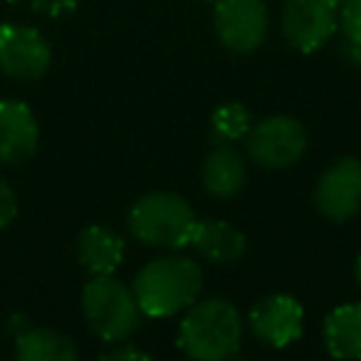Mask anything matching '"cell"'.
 <instances>
[{"instance_id":"1","label":"cell","mask_w":361,"mask_h":361,"mask_svg":"<svg viewBox=\"0 0 361 361\" xmlns=\"http://www.w3.org/2000/svg\"><path fill=\"white\" fill-rule=\"evenodd\" d=\"M134 297L141 314L173 317L188 310L203 290V270L188 257L169 255L141 267L134 280Z\"/></svg>"},{"instance_id":"2","label":"cell","mask_w":361,"mask_h":361,"mask_svg":"<svg viewBox=\"0 0 361 361\" xmlns=\"http://www.w3.org/2000/svg\"><path fill=\"white\" fill-rule=\"evenodd\" d=\"M243 339L240 312L226 300L193 302L178 326V346L196 361H223L238 354Z\"/></svg>"},{"instance_id":"3","label":"cell","mask_w":361,"mask_h":361,"mask_svg":"<svg viewBox=\"0 0 361 361\" xmlns=\"http://www.w3.org/2000/svg\"><path fill=\"white\" fill-rule=\"evenodd\" d=\"M82 312L90 329L109 344H121L139 324V302L134 290L111 275H94L82 290Z\"/></svg>"},{"instance_id":"4","label":"cell","mask_w":361,"mask_h":361,"mask_svg":"<svg viewBox=\"0 0 361 361\" xmlns=\"http://www.w3.org/2000/svg\"><path fill=\"white\" fill-rule=\"evenodd\" d=\"M196 213L186 198L176 193H149L139 198L129 213V231L151 247H183L191 243Z\"/></svg>"},{"instance_id":"5","label":"cell","mask_w":361,"mask_h":361,"mask_svg":"<svg viewBox=\"0 0 361 361\" xmlns=\"http://www.w3.org/2000/svg\"><path fill=\"white\" fill-rule=\"evenodd\" d=\"M307 149V131L292 116H267L247 131V154L262 169H287Z\"/></svg>"},{"instance_id":"6","label":"cell","mask_w":361,"mask_h":361,"mask_svg":"<svg viewBox=\"0 0 361 361\" xmlns=\"http://www.w3.org/2000/svg\"><path fill=\"white\" fill-rule=\"evenodd\" d=\"M339 30L336 0H285L282 35L295 50L317 52Z\"/></svg>"},{"instance_id":"7","label":"cell","mask_w":361,"mask_h":361,"mask_svg":"<svg viewBox=\"0 0 361 361\" xmlns=\"http://www.w3.org/2000/svg\"><path fill=\"white\" fill-rule=\"evenodd\" d=\"M216 35L228 50L252 52L267 35V11L262 0H216Z\"/></svg>"},{"instance_id":"8","label":"cell","mask_w":361,"mask_h":361,"mask_svg":"<svg viewBox=\"0 0 361 361\" xmlns=\"http://www.w3.org/2000/svg\"><path fill=\"white\" fill-rule=\"evenodd\" d=\"M52 62L47 40L27 25H0V70L16 80H40Z\"/></svg>"},{"instance_id":"9","label":"cell","mask_w":361,"mask_h":361,"mask_svg":"<svg viewBox=\"0 0 361 361\" xmlns=\"http://www.w3.org/2000/svg\"><path fill=\"white\" fill-rule=\"evenodd\" d=\"M314 203L329 221L344 223L361 211V164L339 159L322 173L314 191Z\"/></svg>"},{"instance_id":"10","label":"cell","mask_w":361,"mask_h":361,"mask_svg":"<svg viewBox=\"0 0 361 361\" xmlns=\"http://www.w3.org/2000/svg\"><path fill=\"white\" fill-rule=\"evenodd\" d=\"M302 326H305V310L290 295L262 297L250 310L252 334L275 349L295 344L302 336Z\"/></svg>"},{"instance_id":"11","label":"cell","mask_w":361,"mask_h":361,"mask_svg":"<svg viewBox=\"0 0 361 361\" xmlns=\"http://www.w3.org/2000/svg\"><path fill=\"white\" fill-rule=\"evenodd\" d=\"M40 129L25 102L0 99V164H20L37 149Z\"/></svg>"},{"instance_id":"12","label":"cell","mask_w":361,"mask_h":361,"mask_svg":"<svg viewBox=\"0 0 361 361\" xmlns=\"http://www.w3.org/2000/svg\"><path fill=\"white\" fill-rule=\"evenodd\" d=\"M188 245L196 247L198 255L206 257L208 262L231 265L245 252L247 240L245 233L233 223L221 221V218H206V221H196Z\"/></svg>"},{"instance_id":"13","label":"cell","mask_w":361,"mask_h":361,"mask_svg":"<svg viewBox=\"0 0 361 361\" xmlns=\"http://www.w3.org/2000/svg\"><path fill=\"white\" fill-rule=\"evenodd\" d=\"M124 240L111 228L90 226L77 238V257L92 275H114L124 260Z\"/></svg>"},{"instance_id":"14","label":"cell","mask_w":361,"mask_h":361,"mask_svg":"<svg viewBox=\"0 0 361 361\" xmlns=\"http://www.w3.org/2000/svg\"><path fill=\"white\" fill-rule=\"evenodd\" d=\"M245 161L233 146H216L206 156L201 169V180L211 196L216 198H233L245 186Z\"/></svg>"},{"instance_id":"15","label":"cell","mask_w":361,"mask_h":361,"mask_svg":"<svg viewBox=\"0 0 361 361\" xmlns=\"http://www.w3.org/2000/svg\"><path fill=\"white\" fill-rule=\"evenodd\" d=\"M324 344L336 359H361V302L329 312L324 322Z\"/></svg>"},{"instance_id":"16","label":"cell","mask_w":361,"mask_h":361,"mask_svg":"<svg viewBox=\"0 0 361 361\" xmlns=\"http://www.w3.org/2000/svg\"><path fill=\"white\" fill-rule=\"evenodd\" d=\"M20 361H75L77 346L70 336L52 329H27L16 336Z\"/></svg>"},{"instance_id":"17","label":"cell","mask_w":361,"mask_h":361,"mask_svg":"<svg viewBox=\"0 0 361 361\" xmlns=\"http://www.w3.org/2000/svg\"><path fill=\"white\" fill-rule=\"evenodd\" d=\"M213 124V134L221 141H238L243 136H247L252 126L250 111L245 109L238 102H228V104H221L211 116Z\"/></svg>"},{"instance_id":"18","label":"cell","mask_w":361,"mask_h":361,"mask_svg":"<svg viewBox=\"0 0 361 361\" xmlns=\"http://www.w3.org/2000/svg\"><path fill=\"white\" fill-rule=\"evenodd\" d=\"M339 32L341 52L354 62H361V0L339 3Z\"/></svg>"},{"instance_id":"19","label":"cell","mask_w":361,"mask_h":361,"mask_svg":"<svg viewBox=\"0 0 361 361\" xmlns=\"http://www.w3.org/2000/svg\"><path fill=\"white\" fill-rule=\"evenodd\" d=\"M16 216H18V198L13 193V188L0 178V231L11 226L16 221Z\"/></svg>"},{"instance_id":"20","label":"cell","mask_w":361,"mask_h":361,"mask_svg":"<svg viewBox=\"0 0 361 361\" xmlns=\"http://www.w3.org/2000/svg\"><path fill=\"white\" fill-rule=\"evenodd\" d=\"M80 0H30V6L35 13L45 18H60V16H67L77 8Z\"/></svg>"},{"instance_id":"21","label":"cell","mask_w":361,"mask_h":361,"mask_svg":"<svg viewBox=\"0 0 361 361\" xmlns=\"http://www.w3.org/2000/svg\"><path fill=\"white\" fill-rule=\"evenodd\" d=\"M104 359H149V356L134 349H116V351H106Z\"/></svg>"},{"instance_id":"22","label":"cell","mask_w":361,"mask_h":361,"mask_svg":"<svg viewBox=\"0 0 361 361\" xmlns=\"http://www.w3.org/2000/svg\"><path fill=\"white\" fill-rule=\"evenodd\" d=\"M354 275H356V282L361 285V255L356 257V262H354Z\"/></svg>"},{"instance_id":"23","label":"cell","mask_w":361,"mask_h":361,"mask_svg":"<svg viewBox=\"0 0 361 361\" xmlns=\"http://www.w3.org/2000/svg\"><path fill=\"white\" fill-rule=\"evenodd\" d=\"M208 3H216V0H208Z\"/></svg>"},{"instance_id":"24","label":"cell","mask_w":361,"mask_h":361,"mask_svg":"<svg viewBox=\"0 0 361 361\" xmlns=\"http://www.w3.org/2000/svg\"><path fill=\"white\" fill-rule=\"evenodd\" d=\"M336 3H341V0H336Z\"/></svg>"}]
</instances>
